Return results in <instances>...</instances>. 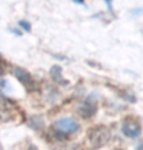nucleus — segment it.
<instances>
[{
    "label": "nucleus",
    "instance_id": "obj_6",
    "mask_svg": "<svg viewBox=\"0 0 143 150\" xmlns=\"http://www.w3.org/2000/svg\"><path fill=\"white\" fill-rule=\"evenodd\" d=\"M50 76H51L52 80L54 81H56V83H67V81H64L63 78H62V69H61V67L57 66V65H55V66H53L51 68Z\"/></svg>",
    "mask_w": 143,
    "mask_h": 150
},
{
    "label": "nucleus",
    "instance_id": "obj_8",
    "mask_svg": "<svg viewBox=\"0 0 143 150\" xmlns=\"http://www.w3.org/2000/svg\"><path fill=\"white\" fill-rule=\"evenodd\" d=\"M104 1L106 2V4L108 5V7L110 8V9H112V2H113V0H104Z\"/></svg>",
    "mask_w": 143,
    "mask_h": 150
},
{
    "label": "nucleus",
    "instance_id": "obj_5",
    "mask_svg": "<svg viewBox=\"0 0 143 150\" xmlns=\"http://www.w3.org/2000/svg\"><path fill=\"white\" fill-rule=\"evenodd\" d=\"M77 112L82 118H90L96 112V104L93 101L86 100L85 102L77 107Z\"/></svg>",
    "mask_w": 143,
    "mask_h": 150
},
{
    "label": "nucleus",
    "instance_id": "obj_1",
    "mask_svg": "<svg viewBox=\"0 0 143 150\" xmlns=\"http://www.w3.org/2000/svg\"><path fill=\"white\" fill-rule=\"evenodd\" d=\"M88 138L94 148H100L109 142L111 138V132L105 126H97L90 129Z\"/></svg>",
    "mask_w": 143,
    "mask_h": 150
},
{
    "label": "nucleus",
    "instance_id": "obj_4",
    "mask_svg": "<svg viewBox=\"0 0 143 150\" xmlns=\"http://www.w3.org/2000/svg\"><path fill=\"white\" fill-rule=\"evenodd\" d=\"M123 132L125 137H137L141 134V128H140L139 124L136 123L133 120H128L125 121L123 125Z\"/></svg>",
    "mask_w": 143,
    "mask_h": 150
},
{
    "label": "nucleus",
    "instance_id": "obj_7",
    "mask_svg": "<svg viewBox=\"0 0 143 150\" xmlns=\"http://www.w3.org/2000/svg\"><path fill=\"white\" fill-rule=\"evenodd\" d=\"M19 25L22 28H23L25 30H27V32H30V24L29 22H27V21H20Z\"/></svg>",
    "mask_w": 143,
    "mask_h": 150
},
{
    "label": "nucleus",
    "instance_id": "obj_9",
    "mask_svg": "<svg viewBox=\"0 0 143 150\" xmlns=\"http://www.w3.org/2000/svg\"><path fill=\"white\" fill-rule=\"evenodd\" d=\"M73 1H75L77 4H83V0H73Z\"/></svg>",
    "mask_w": 143,
    "mask_h": 150
},
{
    "label": "nucleus",
    "instance_id": "obj_2",
    "mask_svg": "<svg viewBox=\"0 0 143 150\" xmlns=\"http://www.w3.org/2000/svg\"><path fill=\"white\" fill-rule=\"evenodd\" d=\"M55 127L62 132H75L80 129L78 123L74 118H62L55 123Z\"/></svg>",
    "mask_w": 143,
    "mask_h": 150
},
{
    "label": "nucleus",
    "instance_id": "obj_3",
    "mask_svg": "<svg viewBox=\"0 0 143 150\" xmlns=\"http://www.w3.org/2000/svg\"><path fill=\"white\" fill-rule=\"evenodd\" d=\"M14 73H15V76L17 77V79L21 81V83L24 84V86L26 87L27 89L32 90L35 88V81H33L32 76H30L27 71H25L24 69H21V68H15Z\"/></svg>",
    "mask_w": 143,
    "mask_h": 150
},
{
    "label": "nucleus",
    "instance_id": "obj_10",
    "mask_svg": "<svg viewBox=\"0 0 143 150\" xmlns=\"http://www.w3.org/2000/svg\"><path fill=\"white\" fill-rule=\"evenodd\" d=\"M138 150H143V143H142V144H140V145H139Z\"/></svg>",
    "mask_w": 143,
    "mask_h": 150
}]
</instances>
